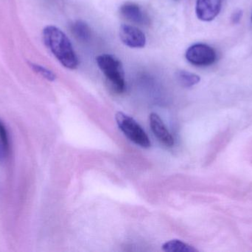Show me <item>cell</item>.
Returning <instances> with one entry per match:
<instances>
[{
	"label": "cell",
	"instance_id": "4fadbf2b",
	"mask_svg": "<svg viewBox=\"0 0 252 252\" xmlns=\"http://www.w3.org/2000/svg\"><path fill=\"white\" fill-rule=\"evenodd\" d=\"M0 142H1L4 150L6 152H8L9 148H10L8 133H7V130L6 129L5 126L3 124L1 120H0Z\"/></svg>",
	"mask_w": 252,
	"mask_h": 252
},
{
	"label": "cell",
	"instance_id": "9c48e42d",
	"mask_svg": "<svg viewBox=\"0 0 252 252\" xmlns=\"http://www.w3.org/2000/svg\"><path fill=\"white\" fill-rule=\"evenodd\" d=\"M72 31L75 38L81 41H87L91 38V29L83 21H77L72 25Z\"/></svg>",
	"mask_w": 252,
	"mask_h": 252
},
{
	"label": "cell",
	"instance_id": "5bb4252c",
	"mask_svg": "<svg viewBox=\"0 0 252 252\" xmlns=\"http://www.w3.org/2000/svg\"><path fill=\"white\" fill-rule=\"evenodd\" d=\"M241 17H242V11L240 10V11L235 12L232 16V21L234 23H238L241 20Z\"/></svg>",
	"mask_w": 252,
	"mask_h": 252
},
{
	"label": "cell",
	"instance_id": "7c38bea8",
	"mask_svg": "<svg viewBox=\"0 0 252 252\" xmlns=\"http://www.w3.org/2000/svg\"><path fill=\"white\" fill-rule=\"evenodd\" d=\"M31 68L34 72L39 74L43 78H46L48 81H53L56 79V75L53 71H50L47 68L41 66V65H37V64L30 63Z\"/></svg>",
	"mask_w": 252,
	"mask_h": 252
},
{
	"label": "cell",
	"instance_id": "6da1fadb",
	"mask_svg": "<svg viewBox=\"0 0 252 252\" xmlns=\"http://www.w3.org/2000/svg\"><path fill=\"white\" fill-rule=\"evenodd\" d=\"M43 39L47 48L61 64L68 69L78 67V56L66 34L57 27L49 25L43 31Z\"/></svg>",
	"mask_w": 252,
	"mask_h": 252
},
{
	"label": "cell",
	"instance_id": "7a4b0ae2",
	"mask_svg": "<svg viewBox=\"0 0 252 252\" xmlns=\"http://www.w3.org/2000/svg\"><path fill=\"white\" fill-rule=\"evenodd\" d=\"M97 63L114 91L117 93H124L126 84L121 61L112 55L103 54L97 56Z\"/></svg>",
	"mask_w": 252,
	"mask_h": 252
},
{
	"label": "cell",
	"instance_id": "9a60e30c",
	"mask_svg": "<svg viewBox=\"0 0 252 252\" xmlns=\"http://www.w3.org/2000/svg\"></svg>",
	"mask_w": 252,
	"mask_h": 252
},
{
	"label": "cell",
	"instance_id": "52a82bcc",
	"mask_svg": "<svg viewBox=\"0 0 252 252\" xmlns=\"http://www.w3.org/2000/svg\"><path fill=\"white\" fill-rule=\"evenodd\" d=\"M150 126L154 136L164 146L171 147L174 145L173 139L170 132L167 130L164 122L157 113H151L149 118Z\"/></svg>",
	"mask_w": 252,
	"mask_h": 252
},
{
	"label": "cell",
	"instance_id": "5b68a950",
	"mask_svg": "<svg viewBox=\"0 0 252 252\" xmlns=\"http://www.w3.org/2000/svg\"><path fill=\"white\" fill-rule=\"evenodd\" d=\"M120 37L124 44L131 48H142L146 44L145 34L139 28L131 25H121Z\"/></svg>",
	"mask_w": 252,
	"mask_h": 252
},
{
	"label": "cell",
	"instance_id": "8992f818",
	"mask_svg": "<svg viewBox=\"0 0 252 252\" xmlns=\"http://www.w3.org/2000/svg\"><path fill=\"white\" fill-rule=\"evenodd\" d=\"M223 0H197L195 12L200 20L210 22L220 13Z\"/></svg>",
	"mask_w": 252,
	"mask_h": 252
},
{
	"label": "cell",
	"instance_id": "ba28073f",
	"mask_svg": "<svg viewBox=\"0 0 252 252\" xmlns=\"http://www.w3.org/2000/svg\"><path fill=\"white\" fill-rule=\"evenodd\" d=\"M120 11L124 17L133 23L145 25L148 22V16L136 3H125L121 6Z\"/></svg>",
	"mask_w": 252,
	"mask_h": 252
},
{
	"label": "cell",
	"instance_id": "30bf717a",
	"mask_svg": "<svg viewBox=\"0 0 252 252\" xmlns=\"http://www.w3.org/2000/svg\"><path fill=\"white\" fill-rule=\"evenodd\" d=\"M162 250L166 252H197L192 246L188 245L179 240H172L163 244Z\"/></svg>",
	"mask_w": 252,
	"mask_h": 252
},
{
	"label": "cell",
	"instance_id": "8fae6325",
	"mask_svg": "<svg viewBox=\"0 0 252 252\" xmlns=\"http://www.w3.org/2000/svg\"><path fill=\"white\" fill-rule=\"evenodd\" d=\"M176 78L181 85L185 87H190L199 82L200 77L196 74L188 72V71H178L176 74Z\"/></svg>",
	"mask_w": 252,
	"mask_h": 252
},
{
	"label": "cell",
	"instance_id": "277c9868",
	"mask_svg": "<svg viewBox=\"0 0 252 252\" xmlns=\"http://www.w3.org/2000/svg\"><path fill=\"white\" fill-rule=\"evenodd\" d=\"M187 60L197 67H207L213 65L217 59L214 49L205 44H195L187 50Z\"/></svg>",
	"mask_w": 252,
	"mask_h": 252
},
{
	"label": "cell",
	"instance_id": "3957f363",
	"mask_svg": "<svg viewBox=\"0 0 252 252\" xmlns=\"http://www.w3.org/2000/svg\"><path fill=\"white\" fill-rule=\"evenodd\" d=\"M115 118L118 127L127 139L141 147L151 146V141L148 135L133 118L122 112H117Z\"/></svg>",
	"mask_w": 252,
	"mask_h": 252
}]
</instances>
